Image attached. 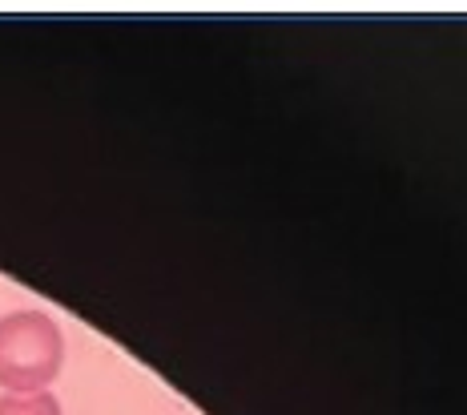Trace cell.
<instances>
[{
    "label": "cell",
    "mask_w": 467,
    "mask_h": 415,
    "mask_svg": "<svg viewBox=\"0 0 467 415\" xmlns=\"http://www.w3.org/2000/svg\"><path fill=\"white\" fill-rule=\"evenodd\" d=\"M0 415H65V411L53 391H33V395H0Z\"/></svg>",
    "instance_id": "7a4b0ae2"
},
{
    "label": "cell",
    "mask_w": 467,
    "mask_h": 415,
    "mask_svg": "<svg viewBox=\"0 0 467 415\" xmlns=\"http://www.w3.org/2000/svg\"><path fill=\"white\" fill-rule=\"evenodd\" d=\"M65 367V335L45 311L0 315V388L5 395L48 391Z\"/></svg>",
    "instance_id": "6da1fadb"
}]
</instances>
